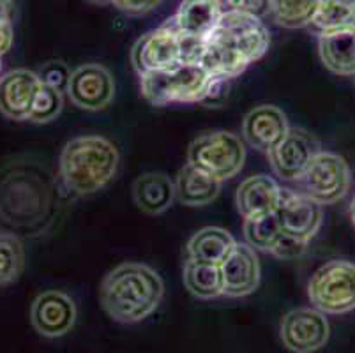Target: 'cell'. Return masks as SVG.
Returning a JSON list of instances; mask_svg holds the SVG:
<instances>
[{
	"label": "cell",
	"instance_id": "cell-5",
	"mask_svg": "<svg viewBox=\"0 0 355 353\" xmlns=\"http://www.w3.org/2000/svg\"><path fill=\"white\" fill-rule=\"evenodd\" d=\"M212 76L195 62H179L166 71L140 76L141 94L150 105L200 103L211 85Z\"/></svg>",
	"mask_w": 355,
	"mask_h": 353
},
{
	"label": "cell",
	"instance_id": "cell-29",
	"mask_svg": "<svg viewBox=\"0 0 355 353\" xmlns=\"http://www.w3.org/2000/svg\"><path fill=\"white\" fill-rule=\"evenodd\" d=\"M64 108V96L60 90L53 87L41 85L37 97H35L28 121L34 124H48L60 115Z\"/></svg>",
	"mask_w": 355,
	"mask_h": 353
},
{
	"label": "cell",
	"instance_id": "cell-23",
	"mask_svg": "<svg viewBox=\"0 0 355 353\" xmlns=\"http://www.w3.org/2000/svg\"><path fill=\"white\" fill-rule=\"evenodd\" d=\"M318 53L331 73L355 76V28L318 35Z\"/></svg>",
	"mask_w": 355,
	"mask_h": 353
},
{
	"label": "cell",
	"instance_id": "cell-9",
	"mask_svg": "<svg viewBox=\"0 0 355 353\" xmlns=\"http://www.w3.org/2000/svg\"><path fill=\"white\" fill-rule=\"evenodd\" d=\"M182 62V39L170 24L147 32L131 50V64L140 76L166 71Z\"/></svg>",
	"mask_w": 355,
	"mask_h": 353
},
{
	"label": "cell",
	"instance_id": "cell-30",
	"mask_svg": "<svg viewBox=\"0 0 355 353\" xmlns=\"http://www.w3.org/2000/svg\"><path fill=\"white\" fill-rule=\"evenodd\" d=\"M37 76H40L43 85L53 87V89L60 90V92H66L71 78V69L62 60H50V62L43 64Z\"/></svg>",
	"mask_w": 355,
	"mask_h": 353
},
{
	"label": "cell",
	"instance_id": "cell-37",
	"mask_svg": "<svg viewBox=\"0 0 355 353\" xmlns=\"http://www.w3.org/2000/svg\"><path fill=\"white\" fill-rule=\"evenodd\" d=\"M90 4H98V6H105V4H112V0H87Z\"/></svg>",
	"mask_w": 355,
	"mask_h": 353
},
{
	"label": "cell",
	"instance_id": "cell-21",
	"mask_svg": "<svg viewBox=\"0 0 355 353\" xmlns=\"http://www.w3.org/2000/svg\"><path fill=\"white\" fill-rule=\"evenodd\" d=\"M173 184H175V198L182 205L203 207L218 198L223 182L216 180L211 175L203 173L191 164H184Z\"/></svg>",
	"mask_w": 355,
	"mask_h": 353
},
{
	"label": "cell",
	"instance_id": "cell-1",
	"mask_svg": "<svg viewBox=\"0 0 355 353\" xmlns=\"http://www.w3.org/2000/svg\"><path fill=\"white\" fill-rule=\"evenodd\" d=\"M60 210V186L37 161L16 160L0 168V233L43 237Z\"/></svg>",
	"mask_w": 355,
	"mask_h": 353
},
{
	"label": "cell",
	"instance_id": "cell-33",
	"mask_svg": "<svg viewBox=\"0 0 355 353\" xmlns=\"http://www.w3.org/2000/svg\"><path fill=\"white\" fill-rule=\"evenodd\" d=\"M112 4L128 15H145L161 4V0H112Z\"/></svg>",
	"mask_w": 355,
	"mask_h": 353
},
{
	"label": "cell",
	"instance_id": "cell-2",
	"mask_svg": "<svg viewBox=\"0 0 355 353\" xmlns=\"http://www.w3.org/2000/svg\"><path fill=\"white\" fill-rule=\"evenodd\" d=\"M270 34L261 18L248 12H223L218 27L203 41L200 66L214 78L239 76L267 53Z\"/></svg>",
	"mask_w": 355,
	"mask_h": 353
},
{
	"label": "cell",
	"instance_id": "cell-3",
	"mask_svg": "<svg viewBox=\"0 0 355 353\" xmlns=\"http://www.w3.org/2000/svg\"><path fill=\"white\" fill-rule=\"evenodd\" d=\"M99 295L110 318L131 325L150 316L159 307L164 284L153 267L128 261L106 274Z\"/></svg>",
	"mask_w": 355,
	"mask_h": 353
},
{
	"label": "cell",
	"instance_id": "cell-15",
	"mask_svg": "<svg viewBox=\"0 0 355 353\" xmlns=\"http://www.w3.org/2000/svg\"><path fill=\"white\" fill-rule=\"evenodd\" d=\"M223 277V295L241 299L254 293L260 284V260L251 246L237 242L227 260L219 265Z\"/></svg>",
	"mask_w": 355,
	"mask_h": 353
},
{
	"label": "cell",
	"instance_id": "cell-17",
	"mask_svg": "<svg viewBox=\"0 0 355 353\" xmlns=\"http://www.w3.org/2000/svg\"><path fill=\"white\" fill-rule=\"evenodd\" d=\"M282 200V187L269 175H251L242 180L235 194V205L244 221L267 218L276 214Z\"/></svg>",
	"mask_w": 355,
	"mask_h": 353
},
{
	"label": "cell",
	"instance_id": "cell-19",
	"mask_svg": "<svg viewBox=\"0 0 355 353\" xmlns=\"http://www.w3.org/2000/svg\"><path fill=\"white\" fill-rule=\"evenodd\" d=\"M223 11L216 0H182L175 16L168 19L182 37L205 41L218 27Z\"/></svg>",
	"mask_w": 355,
	"mask_h": 353
},
{
	"label": "cell",
	"instance_id": "cell-7",
	"mask_svg": "<svg viewBox=\"0 0 355 353\" xmlns=\"http://www.w3.org/2000/svg\"><path fill=\"white\" fill-rule=\"evenodd\" d=\"M313 307L324 315H345L355 309V264L331 260L322 265L308 283Z\"/></svg>",
	"mask_w": 355,
	"mask_h": 353
},
{
	"label": "cell",
	"instance_id": "cell-11",
	"mask_svg": "<svg viewBox=\"0 0 355 353\" xmlns=\"http://www.w3.org/2000/svg\"><path fill=\"white\" fill-rule=\"evenodd\" d=\"M320 150V141L311 132L301 128H290L285 138L267 152V155L276 177L286 182H297Z\"/></svg>",
	"mask_w": 355,
	"mask_h": 353
},
{
	"label": "cell",
	"instance_id": "cell-25",
	"mask_svg": "<svg viewBox=\"0 0 355 353\" xmlns=\"http://www.w3.org/2000/svg\"><path fill=\"white\" fill-rule=\"evenodd\" d=\"M184 286L193 297L202 300H212L223 295V277L221 268L216 265L196 264L188 260L182 270Z\"/></svg>",
	"mask_w": 355,
	"mask_h": 353
},
{
	"label": "cell",
	"instance_id": "cell-26",
	"mask_svg": "<svg viewBox=\"0 0 355 353\" xmlns=\"http://www.w3.org/2000/svg\"><path fill=\"white\" fill-rule=\"evenodd\" d=\"M320 0H270L272 19L283 28H304L311 24Z\"/></svg>",
	"mask_w": 355,
	"mask_h": 353
},
{
	"label": "cell",
	"instance_id": "cell-32",
	"mask_svg": "<svg viewBox=\"0 0 355 353\" xmlns=\"http://www.w3.org/2000/svg\"><path fill=\"white\" fill-rule=\"evenodd\" d=\"M228 90H230V80L212 76L211 85H209L207 92H205L203 99L200 101V105L211 106V108L212 106H221L223 103L227 101Z\"/></svg>",
	"mask_w": 355,
	"mask_h": 353
},
{
	"label": "cell",
	"instance_id": "cell-35",
	"mask_svg": "<svg viewBox=\"0 0 355 353\" xmlns=\"http://www.w3.org/2000/svg\"><path fill=\"white\" fill-rule=\"evenodd\" d=\"M15 4L12 0H0V21H11Z\"/></svg>",
	"mask_w": 355,
	"mask_h": 353
},
{
	"label": "cell",
	"instance_id": "cell-28",
	"mask_svg": "<svg viewBox=\"0 0 355 353\" xmlns=\"http://www.w3.org/2000/svg\"><path fill=\"white\" fill-rule=\"evenodd\" d=\"M25 265L24 241L0 233V286L15 283Z\"/></svg>",
	"mask_w": 355,
	"mask_h": 353
},
{
	"label": "cell",
	"instance_id": "cell-6",
	"mask_svg": "<svg viewBox=\"0 0 355 353\" xmlns=\"http://www.w3.org/2000/svg\"><path fill=\"white\" fill-rule=\"evenodd\" d=\"M246 163V147L230 131H205L191 141L188 164L211 175L219 182L234 179Z\"/></svg>",
	"mask_w": 355,
	"mask_h": 353
},
{
	"label": "cell",
	"instance_id": "cell-27",
	"mask_svg": "<svg viewBox=\"0 0 355 353\" xmlns=\"http://www.w3.org/2000/svg\"><path fill=\"white\" fill-rule=\"evenodd\" d=\"M244 237L246 244L251 246L254 251H263L274 255L276 248L279 246L282 239L285 237L283 230L279 228L276 216L254 219V221H244Z\"/></svg>",
	"mask_w": 355,
	"mask_h": 353
},
{
	"label": "cell",
	"instance_id": "cell-31",
	"mask_svg": "<svg viewBox=\"0 0 355 353\" xmlns=\"http://www.w3.org/2000/svg\"><path fill=\"white\" fill-rule=\"evenodd\" d=\"M223 12H248L263 18L270 12V0H216Z\"/></svg>",
	"mask_w": 355,
	"mask_h": 353
},
{
	"label": "cell",
	"instance_id": "cell-38",
	"mask_svg": "<svg viewBox=\"0 0 355 353\" xmlns=\"http://www.w3.org/2000/svg\"><path fill=\"white\" fill-rule=\"evenodd\" d=\"M0 71H2V57H0ZM2 76V74H0Z\"/></svg>",
	"mask_w": 355,
	"mask_h": 353
},
{
	"label": "cell",
	"instance_id": "cell-22",
	"mask_svg": "<svg viewBox=\"0 0 355 353\" xmlns=\"http://www.w3.org/2000/svg\"><path fill=\"white\" fill-rule=\"evenodd\" d=\"M237 244L232 233L219 226H205L189 239L188 242V260L196 261V264L219 265L227 260L234 246Z\"/></svg>",
	"mask_w": 355,
	"mask_h": 353
},
{
	"label": "cell",
	"instance_id": "cell-12",
	"mask_svg": "<svg viewBox=\"0 0 355 353\" xmlns=\"http://www.w3.org/2000/svg\"><path fill=\"white\" fill-rule=\"evenodd\" d=\"M66 92L74 106L87 112H99L114 101L115 80L101 64H83L71 71Z\"/></svg>",
	"mask_w": 355,
	"mask_h": 353
},
{
	"label": "cell",
	"instance_id": "cell-16",
	"mask_svg": "<svg viewBox=\"0 0 355 353\" xmlns=\"http://www.w3.org/2000/svg\"><path fill=\"white\" fill-rule=\"evenodd\" d=\"M37 73L12 69L0 76V113L11 121H28L35 97L41 89Z\"/></svg>",
	"mask_w": 355,
	"mask_h": 353
},
{
	"label": "cell",
	"instance_id": "cell-34",
	"mask_svg": "<svg viewBox=\"0 0 355 353\" xmlns=\"http://www.w3.org/2000/svg\"><path fill=\"white\" fill-rule=\"evenodd\" d=\"M12 21H0V57L12 46Z\"/></svg>",
	"mask_w": 355,
	"mask_h": 353
},
{
	"label": "cell",
	"instance_id": "cell-10",
	"mask_svg": "<svg viewBox=\"0 0 355 353\" xmlns=\"http://www.w3.org/2000/svg\"><path fill=\"white\" fill-rule=\"evenodd\" d=\"M331 336L329 320L316 307H297L286 313L279 325V338L293 353H313L324 348Z\"/></svg>",
	"mask_w": 355,
	"mask_h": 353
},
{
	"label": "cell",
	"instance_id": "cell-4",
	"mask_svg": "<svg viewBox=\"0 0 355 353\" xmlns=\"http://www.w3.org/2000/svg\"><path fill=\"white\" fill-rule=\"evenodd\" d=\"M119 163L121 155L108 138L99 135L78 136L62 148L59 180L73 196H90L114 180Z\"/></svg>",
	"mask_w": 355,
	"mask_h": 353
},
{
	"label": "cell",
	"instance_id": "cell-14",
	"mask_svg": "<svg viewBox=\"0 0 355 353\" xmlns=\"http://www.w3.org/2000/svg\"><path fill=\"white\" fill-rule=\"evenodd\" d=\"M76 304L67 293L48 290L35 297L31 307V322L43 338L57 339L71 332L76 323Z\"/></svg>",
	"mask_w": 355,
	"mask_h": 353
},
{
	"label": "cell",
	"instance_id": "cell-18",
	"mask_svg": "<svg viewBox=\"0 0 355 353\" xmlns=\"http://www.w3.org/2000/svg\"><path fill=\"white\" fill-rule=\"evenodd\" d=\"M288 119L277 106H254L242 121V136L248 145L260 152H270L288 132Z\"/></svg>",
	"mask_w": 355,
	"mask_h": 353
},
{
	"label": "cell",
	"instance_id": "cell-24",
	"mask_svg": "<svg viewBox=\"0 0 355 353\" xmlns=\"http://www.w3.org/2000/svg\"><path fill=\"white\" fill-rule=\"evenodd\" d=\"M308 27L316 35L355 28V0H320Z\"/></svg>",
	"mask_w": 355,
	"mask_h": 353
},
{
	"label": "cell",
	"instance_id": "cell-20",
	"mask_svg": "<svg viewBox=\"0 0 355 353\" xmlns=\"http://www.w3.org/2000/svg\"><path fill=\"white\" fill-rule=\"evenodd\" d=\"M133 200L138 209L150 216L166 212L175 200V184L168 175L148 171L133 184Z\"/></svg>",
	"mask_w": 355,
	"mask_h": 353
},
{
	"label": "cell",
	"instance_id": "cell-13",
	"mask_svg": "<svg viewBox=\"0 0 355 353\" xmlns=\"http://www.w3.org/2000/svg\"><path fill=\"white\" fill-rule=\"evenodd\" d=\"M274 216L285 235L306 244L318 233L324 221L322 205L293 189H282V200Z\"/></svg>",
	"mask_w": 355,
	"mask_h": 353
},
{
	"label": "cell",
	"instance_id": "cell-36",
	"mask_svg": "<svg viewBox=\"0 0 355 353\" xmlns=\"http://www.w3.org/2000/svg\"><path fill=\"white\" fill-rule=\"evenodd\" d=\"M350 218H352V223H354V226H355V196L350 203Z\"/></svg>",
	"mask_w": 355,
	"mask_h": 353
},
{
	"label": "cell",
	"instance_id": "cell-8",
	"mask_svg": "<svg viewBox=\"0 0 355 353\" xmlns=\"http://www.w3.org/2000/svg\"><path fill=\"white\" fill-rule=\"evenodd\" d=\"M301 193L318 205H332L347 196L352 184V171L340 154L320 150L315 155L299 180Z\"/></svg>",
	"mask_w": 355,
	"mask_h": 353
}]
</instances>
